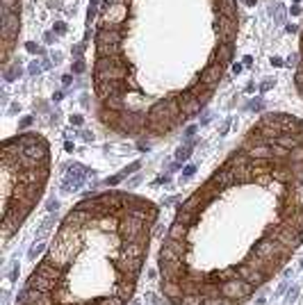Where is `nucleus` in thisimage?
Masks as SVG:
<instances>
[{"mask_svg":"<svg viewBox=\"0 0 303 305\" xmlns=\"http://www.w3.org/2000/svg\"><path fill=\"white\" fill-rule=\"evenodd\" d=\"M230 57H233V48H230V43H221V46L214 50V59L219 62V64H228Z\"/></svg>","mask_w":303,"mask_h":305,"instance_id":"10","label":"nucleus"},{"mask_svg":"<svg viewBox=\"0 0 303 305\" xmlns=\"http://www.w3.org/2000/svg\"><path fill=\"white\" fill-rule=\"evenodd\" d=\"M96 55L98 57H121L123 48L119 43H96Z\"/></svg>","mask_w":303,"mask_h":305,"instance_id":"8","label":"nucleus"},{"mask_svg":"<svg viewBox=\"0 0 303 305\" xmlns=\"http://www.w3.org/2000/svg\"><path fill=\"white\" fill-rule=\"evenodd\" d=\"M160 209L128 192L85 198L64 216L16 305H128Z\"/></svg>","mask_w":303,"mask_h":305,"instance_id":"1","label":"nucleus"},{"mask_svg":"<svg viewBox=\"0 0 303 305\" xmlns=\"http://www.w3.org/2000/svg\"><path fill=\"white\" fill-rule=\"evenodd\" d=\"M221 78H223V64H219L216 59H214V62H210V64L201 71V75H199V80L205 82L212 91L219 87V80H221Z\"/></svg>","mask_w":303,"mask_h":305,"instance_id":"3","label":"nucleus"},{"mask_svg":"<svg viewBox=\"0 0 303 305\" xmlns=\"http://www.w3.org/2000/svg\"><path fill=\"white\" fill-rule=\"evenodd\" d=\"M253 2H255V0H246V5H253Z\"/></svg>","mask_w":303,"mask_h":305,"instance_id":"16","label":"nucleus"},{"mask_svg":"<svg viewBox=\"0 0 303 305\" xmlns=\"http://www.w3.org/2000/svg\"><path fill=\"white\" fill-rule=\"evenodd\" d=\"M5 11H14V7H18V0H2Z\"/></svg>","mask_w":303,"mask_h":305,"instance_id":"11","label":"nucleus"},{"mask_svg":"<svg viewBox=\"0 0 303 305\" xmlns=\"http://www.w3.org/2000/svg\"><path fill=\"white\" fill-rule=\"evenodd\" d=\"M219 14L228 18H235V14H237V0H219Z\"/></svg>","mask_w":303,"mask_h":305,"instance_id":"9","label":"nucleus"},{"mask_svg":"<svg viewBox=\"0 0 303 305\" xmlns=\"http://www.w3.org/2000/svg\"><path fill=\"white\" fill-rule=\"evenodd\" d=\"M125 16V5H114V7H107L105 9V16H103V23H112V25H119V23H123L121 18Z\"/></svg>","mask_w":303,"mask_h":305,"instance_id":"6","label":"nucleus"},{"mask_svg":"<svg viewBox=\"0 0 303 305\" xmlns=\"http://www.w3.org/2000/svg\"><path fill=\"white\" fill-rule=\"evenodd\" d=\"M73 71H76V73H82V71H85V64H82V62H78V64L73 66Z\"/></svg>","mask_w":303,"mask_h":305,"instance_id":"13","label":"nucleus"},{"mask_svg":"<svg viewBox=\"0 0 303 305\" xmlns=\"http://www.w3.org/2000/svg\"><path fill=\"white\" fill-rule=\"evenodd\" d=\"M297 59H299V55H292V57H290V64H292V66H297V64H299Z\"/></svg>","mask_w":303,"mask_h":305,"instance_id":"15","label":"nucleus"},{"mask_svg":"<svg viewBox=\"0 0 303 305\" xmlns=\"http://www.w3.org/2000/svg\"><path fill=\"white\" fill-rule=\"evenodd\" d=\"M55 30H57V32H60V34H64V32H66V27H64V23H57V25H55Z\"/></svg>","mask_w":303,"mask_h":305,"instance_id":"14","label":"nucleus"},{"mask_svg":"<svg viewBox=\"0 0 303 305\" xmlns=\"http://www.w3.org/2000/svg\"><path fill=\"white\" fill-rule=\"evenodd\" d=\"M128 0H105V7H114V5H125Z\"/></svg>","mask_w":303,"mask_h":305,"instance_id":"12","label":"nucleus"},{"mask_svg":"<svg viewBox=\"0 0 303 305\" xmlns=\"http://www.w3.org/2000/svg\"><path fill=\"white\" fill-rule=\"evenodd\" d=\"M18 30H21L18 14H14V11H5V14H2V41H11V39L18 34Z\"/></svg>","mask_w":303,"mask_h":305,"instance_id":"5","label":"nucleus"},{"mask_svg":"<svg viewBox=\"0 0 303 305\" xmlns=\"http://www.w3.org/2000/svg\"><path fill=\"white\" fill-rule=\"evenodd\" d=\"M216 34H219V39H221L223 43L235 41V37H237V21L219 14V21H216Z\"/></svg>","mask_w":303,"mask_h":305,"instance_id":"4","label":"nucleus"},{"mask_svg":"<svg viewBox=\"0 0 303 305\" xmlns=\"http://www.w3.org/2000/svg\"><path fill=\"white\" fill-rule=\"evenodd\" d=\"M50 148L39 132H23L2 144V241L9 246L43 194Z\"/></svg>","mask_w":303,"mask_h":305,"instance_id":"2","label":"nucleus"},{"mask_svg":"<svg viewBox=\"0 0 303 305\" xmlns=\"http://www.w3.org/2000/svg\"><path fill=\"white\" fill-rule=\"evenodd\" d=\"M123 32L121 30H109V27H101V32L96 34L98 43H121Z\"/></svg>","mask_w":303,"mask_h":305,"instance_id":"7","label":"nucleus"}]
</instances>
